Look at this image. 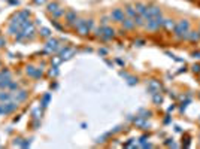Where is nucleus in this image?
<instances>
[{"label":"nucleus","instance_id":"f257e3e1","mask_svg":"<svg viewBox=\"0 0 200 149\" xmlns=\"http://www.w3.org/2000/svg\"><path fill=\"white\" fill-rule=\"evenodd\" d=\"M188 32H190V23H188V20H181V21L175 26V29H173V34H175V37H176L178 40L187 39Z\"/></svg>","mask_w":200,"mask_h":149},{"label":"nucleus","instance_id":"f03ea898","mask_svg":"<svg viewBox=\"0 0 200 149\" xmlns=\"http://www.w3.org/2000/svg\"><path fill=\"white\" fill-rule=\"evenodd\" d=\"M75 29L81 36H87L93 29V20H78L75 24Z\"/></svg>","mask_w":200,"mask_h":149},{"label":"nucleus","instance_id":"7ed1b4c3","mask_svg":"<svg viewBox=\"0 0 200 149\" xmlns=\"http://www.w3.org/2000/svg\"><path fill=\"white\" fill-rule=\"evenodd\" d=\"M163 23H164L163 15H160V17H155V18H149V20H146L143 27H145L146 30L155 32V30H158L160 27H163Z\"/></svg>","mask_w":200,"mask_h":149},{"label":"nucleus","instance_id":"20e7f679","mask_svg":"<svg viewBox=\"0 0 200 149\" xmlns=\"http://www.w3.org/2000/svg\"><path fill=\"white\" fill-rule=\"evenodd\" d=\"M96 34H97L99 37H102L103 40H111V39L115 36V30L111 29V27H108V26H102L100 29L96 30Z\"/></svg>","mask_w":200,"mask_h":149},{"label":"nucleus","instance_id":"39448f33","mask_svg":"<svg viewBox=\"0 0 200 149\" xmlns=\"http://www.w3.org/2000/svg\"><path fill=\"white\" fill-rule=\"evenodd\" d=\"M124 18H126V12H124L123 9H120V8H117V9H112V12H111V20H112V21L121 23Z\"/></svg>","mask_w":200,"mask_h":149},{"label":"nucleus","instance_id":"423d86ee","mask_svg":"<svg viewBox=\"0 0 200 149\" xmlns=\"http://www.w3.org/2000/svg\"><path fill=\"white\" fill-rule=\"evenodd\" d=\"M135 8H136L138 15H140V17L146 21V18H148V6H146L145 3H136Z\"/></svg>","mask_w":200,"mask_h":149},{"label":"nucleus","instance_id":"0eeeda50","mask_svg":"<svg viewBox=\"0 0 200 149\" xmlns=\"http://www.w3.org/2000/svg\"><path fill=\"white\" fill-rule=\"evenodd\" d=\"M45 48H46L48 51H52V52L58 51V48H60V46H58V40H57V39H52V37H48Z\"/></svg>","mask_w":200,"mask_h":149},{"label":"nucleus","instance_id":"6e6552de","mask_svg":"<svg viewBox=\"0 0 200 149\" xmlns=\"http://www.w3.org/2000/svg\"><path fill=\"white\" fill-rule=\"evenodd\" d=\"M64 17H66V21H67L69 26H75L76 21H78V15H76L75 11H69V12H66Z\"/></svg>","mask_w":200,"mask_h":149},{"label":"nucleus","instance_id":"1a4fd4ad","mask_svg":"<svg viewBox=\"0 0 200 149\" xmlns=\"http://www.w3.org/2000/svg\"><path fill=\"white\" fill-rule=\"evenodd\" d=\"M160 15H161V9L158 6H151V8H148V18L146 20L155 18V17H160Z\"/></svg>","mask_w":200,"mask_h":149},{"label":"nucleus","instance_id":"9d476101","mask_svg":"<svg viewBox=\"0 0 200 149\" xmlns=\"http://www.w3.org/2000/svg\"><path fill=\"white\" fill-rule=\"evenodd\" d=\"M121 24H123L124 30H133V29L136 27V24H135L133 18H129V17H126V18L121 21Z\"/></svg>","mask_w":200,"mask_h":149},{"label":"nucleus","instance_id":"9b49d317","mask_svg":"<svg viewBox=\"0 0 200 149\" xmlns=\"http://www.w3.org/2000/svg\"><path fill=\"white\" fill-rule=\"evenodd\" d=\"M160 84L157 82V81H149V84H148V91L151 92V94H155V92H160Z\"/></svg>","mask_w":200,"mask_h":149},{"label":"nucleus","instance_id":"f8f14e48","mask_svg":"<svg viewBox=\"0 0 200 149\" xmlns=\"http://www.w3.org/2000/svg\"><path fill=\"white\" fill-rule=\"evenodd\" d=\"M17 109V103H5L2 104V113H11Z\"/></svg>","mask_w":200,"mask_h":149},{"label":"nucleus","instance_id":"ddd939ff","mask_svg":"<svg viewBox=\"0 0 200 149\" xmlns=\"http://www.w3.org/2000/svg\"><path fill=\"white\" fill-rule=\"evenodd\" d=\"M124 12H126V17H129V18H133V20H135V18L138 17L136 8H135V6H132V5H129V6L126 8V11H124Z\"/></svg>","mask_w":200,"mask_h":149},{"label":"nucleus","instance_id":"4468645a","mask_svg":"<svg viewBox=\"0 0 200 149\" xmlns=\"http://www.w3.org/2000/svg\"><path fill=\"white\" fill-rule=\"evenodd\" d=\"M187 39L191 40V42H197V40L200 39V32H188Z\"/></svg>","mask_w":200,"mask_h":149},{"label":"nucleus","instance_id":"2eb2a0df","mask_svg":"<svg viewBox=\"0 0 200 149\" xmlns=\"http://www.w3.org/2000/svg\"><path fill=\"white\" fill-rule=\"evenodd\" d=\"M163 26L166 27V30H169V32H172L173 29H175V23H173V20H164V23H163Z\"/></svg>","mask_w":200,"mask_h":149},{"label":"nucleus","instance_id":"dca6fc26","mask_svg":"<svg viewBox=\"0 0 200 149\" xmlns=\"http://www.w3.org/2000/svg\"><path fill=\"white\" fill-rule=\"evenodd\" d=\"M26 98H27V92H26V91H18L17 95H15V101H17V103H20V101H23V100H26Z\"/></svg>","mask_w":200,"mask_h":149},{"label":"nucleus","instance_id":"f3484780","mask_svg":"<svg viewBox=\"0 0 200 149\" xmlns=\"http://www.w3.org/2000/svg\"><path fill=\"white\" fill-rule=\"evenodd\" d=\"M133 21H135L136 27H143V26H145V20H143V18H142L140 15H138V17H136V18H135Z\"/></svg>","mask_w":200,"mask_h":149},{"label":"nucleus","instance_id":"a211bd4d","mask_svg":"<svg viewBox=\"0 0 200 149\" xmlns=\"http://www.w3.org/2000/svg\"><path fill=\"white\" fill-rule=\"evenodd\" d=\"M152 100H154L155 104H160V103L163 101V97H161L160 92H155V94H152Z\"/></svg>","mask_w":200,"mask_h":149},{"label":"nucleus","instance_id":"6ab92c4d","mask_svg":"<svg viewBox=\"0 0 200 149\" xmlns=\"http://www.w3.org/2000/svg\"><path fill=\"white\" fill-rule=\"evenodd\" d=\"M60 9V6H58V3H49L48 5V11L51 12V14H54L55 11H58Z\"/></svg>","mask_w":200,"mask_h":149},{"label":"nucleus","instance_id":"aec40b11","mask_svg":"<svg viewBox=\"0 0 200 149\" xmlns=\"http://www.w3.org/2000/svg\"><path fill=\"white\" fill-rule=\"evenodd\" d=\"M40 34L43 37H51V30L49 29H40Z\"/></svg>","mask_w":200,"mask_h":149},{"label":"nucleus","instance_id":"412c9836","mask_svg":"<svg viewBox=\"0 0 200 149\" xmlns=\"http://www.w3.org/2000/svg\"><path fill=\"white\" fill-rule=\"evenodd\" d=\"M49 100H51V95H49V94H45V95H43V100H42V106L46 107L48 103H49Z\"/></svg>","mask_w":200,"mask_h":149},{"label":"nucleus","instance_id":"4be33fe9","mask_svg":"<svg viewBox=\"0 0 200 149\" xmlns=\"http://www.w3.org/2000/svg\"><path fill=\"white\" fill-rule=\"evenodd\" d=\"M52 15H54L55 18H60V17H63V15H66V12H64V9H61V8H60V9H58V11H55V12H54Z\"/></svg>","mask_w":200,"mask_h":149},{"label":"nucleus","instance_id":"5701e85b","mask_svg":"<svg viewBox=\"0 0 200 149\" xmlns=\"http://www.w3.org/2000/svg\"><path fill=\"white\" fill-rule=\"evenodd\" d=\"M11 94L9 92H0V100H11Z\"/></svg>","mask_w":200,"mask_h":149},{"label":"nucleus","instance_id":"b1692460","mask_svg":"<svg viewBox=\"0 0 200 149\" xmlns=\"http://www.w3.org/2000/svg\"><path fill=\"white\" fill-rule=\"evenodd\" d=\"M27 73H29L30 76H33V78H35V73H36V69H35L33 66H29V67H27Z\"/></svg>","mask_w":200,"mask_h":149},{"label":"nucleus","instance_id":"393cba45","mask_svg":"<svg viewBox=\"0 0 200 149\" xmlns=\"http://www.w3.org/2000/svg\"><path fill=\"white\" fill-rule=\"evenodd\" d=\"M129 84L130 85H135V84H138V79L133 78V76H129Z\"/></svg>","mask_w":200,"mask_h":149},{"label":"nucleus","instance_id":"a878e982","mask_svg":"<svg viewBox=\"0 0 200 149\" xmlns=\"http://www.w3.org/2000/svg\"><path fill=\"white\" fill-rule=\"evenodd\" d=\"M193 72L194 73H200V64H194L193 66Z\"/></svg>","mask_w":200,"mask_h":149},{"label":"nucleus","instance_id":"bb28decb","mask_svg":"<svg viewBox=\"0 0 200 149\" xmlns=\"http://www.w3.org/2000/svg\"><path fill=\"white\" fill-rule=\"evenodd\" d=\"M9 88H11V90H18V84H15V82H11V84H9Z\"/></svg>","mask_w":200,"mask_h":149},{"label":"nucleus","instance_id":"cd10ccee","mask_svg":"<svg viewBox=\"0 0 200 149\" xmlns=\"http://www.w3.org/2000/svg\"><path fill=\"white\" fill-rule=\"evenodd\" d=\"M108 20H109V18H108V17H103V18H102V20H100V23H102V24H103V26H106V24H108Z\"/></svg>","mask_w":200,"mask_h":149},{"label":"nucleus","instance_id":"c85d7f7f","mask_svg":"<svg viewBox=\"0 0 200 149\" xmlns=\"http://www.w3.org/2000/svg\"><path fill=\"white\" fill-rule=\"evenodd\" d=\"M6 45V40L3 39V37H0V48H2V46H5Z\"/></svg>","mask_w":200,"mask_h":149},{"label":"nucleus","instance_id":"c756f323","mask_svg":"<svg viewBox=\"0 0 200 149\" xmlns=\"http://www.w3.org/2000/svg\"><path fill=\"white\" fill-rule=\"evenodd\" d=\"M52 24H54V27H55V29H58V30H61V26H60V24H58L57 21H52Z\"/></svg>","mask_w":200,"mask_h":149},{"label":"nucleus","instance_id":"7c9ffc66","mask_svg":"<svg viewBox=\"0 0 200 149\" xmlns=\"http://www.w3.org/2000/svg\"><path fill=\"white\" fill-rule=\"evenodd\" d=\"M193 57H194V58H200V52H194Z\"/></svg>","mask_w":200,"mask_h":149},{"label":"nucleus","instance_id":"2f4dec72","mask_svg":"<svg viewBox=\"0 0 200 149\" xmlns=\"http://www.w3.org/2000/svg\"><path fill=\"white\" fill-rule=\"evenodd\" d=\"M9 2H11L12 5H18V0H9Z\"/></svg>","mask_w":200,"mask_h":149},{"label":"nucleus","instance_id":"473e14b6","mask_svg":"<svg viewBox=\"0 0 200 149\" xmlns=\"http://www.w3.org/2000/svg\"><path fill=\"white\" fill-rule=\"evenodd\" d=\"M99 54H102V55H105V54H106V51H105V49H100V51H99Z\"/></svg>","mask_w":200,"mask_h":149},{"label":"nucleus","instance_id":"72a5a7b5","mask_svg":"<svg viewBox=\"0 0 200 149\" xmlns=\"http://www.w3.org/2000/svg\"><path fill=\"white\" fill-rule=\"evenodd\" d=\"M199 32H200V30H199Z\"/></svg>","mask_w":200,"mask_h":149}]
</instances>
